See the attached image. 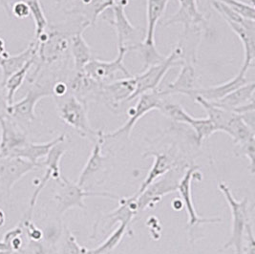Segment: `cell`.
Listing matches in <instances>:
<instances>
[{
    "instance_id": "cell-44",
    "label": "cell",
    "mask_w": 255,
    "mask_h": 254,
    "mask_svg": "<svg viewBox=\"0 0 255 254\" xmlns=\"http://www.w3.org/2000/svg\"><path fill=\"white\" fill-rule=\"evenodd\" d=\"M5 52H6V49H5V42H4V40L0 37V56H1V55H3Z\"/></svg>"
},
{
    "instance_id": "cell-41",
    "label": "cell",
    "mask_w": 255,
    "mask_h": 254,
    "mask_svg": "<svg viewBox=\"0 0 255 254\" xmlns=\"http://www.w3.org/2000/svg\"><path fill=\"white\" fill-rule=\"evenodd\" d=\"M8 107L6 92L4 85L0 82V114H6V109Z\"/></svg>"
},
{
    "instance_id": "cell-46",
    "label": "cell",
    "mask_w": 255,
    "mask_h": 254,
    "mask_svg": "<svg viewBox=\"0 0 255 254\" xmlns=\"http://www.w3.org/2000/svg\"><path fill=\"white\" fill-rule=\"evenodd\" d=\"M67 1H69V2H75V1H77V0H67Z\"/></svg>"
},
{
    "instance_id": "cell-45",
    "label": "cell",
    "mask_w": 255,
    "mask_h": 254,
    "mask_svg": "<svg viewBox=\"0 0 255 254\" xmlns=\"http://www.w3.org/2000/svg\"><path fill=\"white\" fill-rule=\"evenodd\" d=\"M4 116H6V114H0V120H1V119H2Z\"/></svg>"
},
{
    "instance_id": "cell-13",
    "label": "cell",
    "mask_w": 255,
    "mask_h": 254,
    "mask_svg": "<svg viewBox=\"0 0 255 254\" xmlns=\"http://www.w3.org/2000/svg\"><path fill=\"white\" fill-rule=\"evenodd\" d=\"M198 168L199 166L197 165H191L190 167H188L185 174L183 175L177 189V192H179L180 196L182 198L183 205L188 214V225H187L188 229L195 228L204 224L220 223L222 221L220 218H203V217H200L196 212V209L192 201L191 183L196 177L202 178V176L198 171Z\"/></svg>"
},
{
    "instance_id": "cell-43",
    "label": "cell",
    "mask_w": 255,
    "mask_h": 254,
    "mask_svg": "<svg viewBox=\"0 0 255 254\" xmlns=\"http://www.w3.org/2000/svg\"><path fill=\"white\" fill-rule=\"evenodd\" d=\"M5 223H6V214L2 209H0V228H3L5 226Z\"/></svg>"
},
{
    "instance_id": "cell-29",
    "label": "cell",
    "mask_w": 255,
    "mask_h": 254,
    "mask_svg": "<svg viewBox=\"0 0 255 254\" xmlns=\"http://www.w3.org/2000/svg\"><path fill=\"white\" fill-rule=\"evenodd\" d=\"M115 2V0H80V5L73 12L81 13L84 16L85 21L94 25L103 12L112 8Z\"/></svg>"
},
{
    "instance_id": "cell-8",
    "label": "cell",
    "mask_w": 255,
    "mask_h": 254,
    "mask_svg": "<svg viewBox=\"0 0 255 254\" xmlns=\"http://www.w3.org/2000/svg\"><path fill=\"white\" fill-rule=\"evenodd\" d=\"M128 52H129L128 47H119V53L114 60L104 61L92 58L86 64L83 71L94 81L100 83H108L116 81V75L119 73L125 75L126 78H130L132 76L124 63V59Z\"/></svg>"
},
{
    "instance_id": "cell-30",
    "label": "cell",
    "mask_w": 255,
    "mask_h": 254,
    "mask_svg": "<svg viewBox=\"0 0 255 254\" xmlns=\"http://www.w3.org/2000/svg\"><path fill=\"white\" fill-rule=\"evenodd\" d=\"M181 124L188 125L194 130L196 135V141L199 146H201V144L205 139H209L210 136H212L214 133L217 132L214 125L211 123L209 118H206V119L193 118L186 111L182 118Z\"/></svg>"
},
{
    "instance_id": "cell-5",
    "label": "cell",
    "mask_w": 255,
    "mask_h": 254,
    "mask_svg": "<svg viewBox=\"0 0 255 254\" xmlns=\"http://www.w3.org/2000/svg\"><path fill=\"white\" fill-rule=\"evenodd\" d=\"M57 183L58 188L54 199L57 203V209L59 215H62L71 208L85 209L86 206L84 204V198L86 197H105L115 200L120 199L119 196L109 192H96L85 190L84 187H81L77 183L71 182L63 176H61V178L57 181Z\"/></svg>"
},
{
    "instance_id": "cell-42",
    "label": "cell",
    "mask_w": 255,
    "mask_h": 254,
    "mask_svg": "<svg viewBox=\"0 0 255 254\" xmlns=\"http://www.w3.org/2000/svg\"><path fill=\"white\" fill-rule=\"evenodd\" d=\"M0 6L5 10V12L8 13V15H10V16L12 15L10 0H0Z\"/></svg>"
},
{
    "instance_id": "cell-28",
    "label": "cell",
    "mask_w": 255,
    "mask_h": 254,
    "mask_svg": "<svg viewBox=\"0 0 255 254\" xmlns=\"http://www.w3.org/2000/svg\"><path fill=\"white\" fill-rule=\"evenodd\" d=\"M169 0H147L146 1V32L143 40L145 45L155 46V30L159 20L166 10Z\"/></svg>"
},
{
    "instance_id": "cell-21",
    "label": "cell",
    "mask_w": 255,
    "mask_h": 254,
    "mask_svg": "<svg viewBox=\"0 0 255 254\" xmlns=\"http://www.w3.org/2000/svg\"><path fill=\"white\" fill-rule=\"evenodd\" d=\"M249 81L246 78V74L239 71V73L229 81L222 83L216 86H211V87H207V88H196L193 93H192V99L195 96H200L203 99H205L208 102H216L227 96L228 94L234 91L235 89L243 86L247 84Z\"/></svg>"
},
{
    "instance_id": "cell-4",
    "label": "cell",
    "mask_w": 255,
    "mask_h": 254,
    "mask_svg": "<svg viewBox=\"0 0 255 254\" xmlns=\"http://www.w3.org/2000/svg\"><path fill=\"white\" fill-rule=\"evenodd\" d=\"M186 169V167L174 165L168 172L152 183L139 195H136L139 213L147 208H154L162 200V197L176 192Z\"/></svg>"
},
{
    "instance_id": "cell-36",
    "label": "cell",
    "mask_w": 255,
    "mask_h": 254,
    "mask_svg": "<svg viewBox=\"0 0 255 254\" xmlns=\"http://www.w3.org/2000/svg\"><path fill=\"white\" fill-rule=\"evenodd\" d=\"M88 250L81 247L76 237L68 230H65L63 240L61 243L60 254H87Z\"/></svg>"
},
{
    "instance_id": "cell-11",
    "label": "cell",
    "mask_w": 255,
    "mask_h": 254,
    "mask_svg": "<svg viewBox=\"0 0 255 254\" xmlns=\"http://www.w3.org/2000/svg\"><path fill=\"white\" fill-rule=\"evenodd\" d=\"M51 96H53V93L50 87L35 85L33 88L28 90L22 100L8 105L6 109V115L10 116L15 121L30 124L36 120V104H38L40 100Z\"/></svg>"
},
{
    "instance_id": "cell-7",
    "label": "cell",
    "mask_w": 255,
    "mask_h": 254,
    "mask_svg": "<svg viewBox=\"0 0 255 254\" xmlns=\"http://www.w3.org/2000/svg\"><path fill=\"white\" fill-rule=\"evenodd\" d=\"M43 166L42 162H32L22 158L0 159V192L6 200L11 196L13 185L25 175L36 167Z\"/></svg>"
},
{
    "instance_id": "cell-14",
    "label": "cell",
    "mask_w": 255,
    "mask_h": 254,
    "mask_svg": "<svg viewBox=\"0 0 255 254\" xmlns=\"http://www.w3.org/2000/svg\"><path fill=\"white\" fill-rule=\"evenodd\" d=\"M0 159L11 157L28 142L23 130L10 116H4L0 120Z\"/></svg>"
},
{
    "instance_id": "cell-16",
    "label": "cell",
    "mask_w": 255,
    "mask_h": 254,
    "mask_svg": "<svg viewBox=\"0 0 255 254\" xmlns=\"http://www.w3.org/2000/svg\"><path fill=\"white\" fill-rule=\"evenodd\" d=\"M179 9L174 14L166 20L162 26L181 23L184 25L185 31L188 32L192 28L206 23L203 12L198 8L197 0H178Z\"/></svg>"
},
{
    "instance_id": "cell-18",
    "label": "cell",
    "mask_w": 255,
    "mask_h": 254,
    "mask_svg": "<svg viewBox=\"0 0 255 254\" xmlns=\"http://www.w3.org/2000/svg\"><path fill=\"white\" fill-rule=\"evenodd\" d=\"M36 52H37V42L33 41L29 44L23 52L19 53L16 56H11L7 51L0 56V68L2 70L3 80L1 83H4L5 81L10 78L12 74L19 71L21 68L33 58H36Z\"/></svg>"
},
{
    "instance_id": "cell-15",
    "label": "cell",
    "mask_w": 255,
    "mask_h": 254,
    "mask_svg": "<svg viewBox=\"0 0 255 254\" xmlns=\"http://www.w3.org/2000/svg\"><path fill=\"white\" fill-rule=\"evenodd\" d=\"M129 0H119L112 6L113 18L104 17L107 23L110 24L117 34L118 47H128V43L135 41L139 37V31L133 26L127 16L125 7L128 5Z\"/></svg>"
},
{
    "instance_id": "cell-31",
    "label": "cell",
    "mask_w": 255,
    "mask_h": 254,
    "mask_svg": "<svg viewBox=\"0 0 255 254\" xmlns=\"http://www.w3.org/2000/svg\"><path fill=\"white\" fill-rule=\"evenodd\" d=\"M35 58H33L32 60H30L24 66L23 68H21L19 71H17L14 74H12L10 78H8L7 81H5L4 83H2L4 85V88H5L8 105H11V104H13V98L15 96V93L17 92L18 89L22 86L24 80L27 77L28 72L30 71L31 67L35 63Z\"/></svg>"
},
{
    "instance_id": "cell-6",
    "label": "cell",
    "mask_w": 255,
    "mask_h": 254,
    "mask_svg": "<svg viewBox=\"0 0 255 254\" xmlns=\"http://www.w3.org/2000/svg\"><path fill=\"white\" fill-rule=\"evenodd\" d=\"M139 100L136 105L129 109L128 122L123 127L118 128L115 131L104 134L105 139H116L120 136H125L129 139L131 132L139 119L149 113L152 110H159L162 105V100L165 98L162 96L159 90L144 93L138 97Z\"/></svg>"
},
{
    "instance_id": "cell-35",
    "label": "cell",
    "mask_w": 255,
    "mask_h": 254,
    "mask_svg": "<svg viewBox=\"0 0 255 254\" xmlns=\"http://www.w3.org/2000/svg\"><path fill=\"white\" fill-rule=\"evenodd\" d=\"M230 7L234 12L240 14L242 17L255 21V5H250L240 0H219Z\"/></svg>"
},
{
    "instance_id": "cell-1",
    "label": "cell",
    "mask_w": 255,
    "mask_h": 254,
    "mask_svg": "<svg viewBox=\"0 0 255 254\" xmlns=\"http://www.w3.org/2000/svg\"><path fill=\"white\" fill-rule=\"evenodd\" d=\"M58 116L63 123L73 127L82 138H88L95 141L98 137V131L90 126L87 104L81 102L71 94H66L61 98H56Z\"/></svg>"
},
{
    "instance_id": "cell-23",
    "label": "cell",
    "mask_w": 255,
    "mask_h": 254,
    "mask_svg": "<svg viewBox=\"0 0 255 254\" xmlns=\"http://www.w3.org/2000/svg\"><path fill=\"white\" fill-rule=\"evenodd\" d=\"M104 134L105 133L103 130L98 131V137L94 141L95 144H94L93 150L91 152V155L86 162L85 166L83 167L81 173L80 174V177L77 183L81 187H84V185L90 179H92L96 174L100 172L103 168L104 161H105V157L102 154L103 144L105 140Z\"/></svg>"
},
{
    "instance_id": "cell-20",
    "label": "cell",
    "mask_w": 255,
    "mask_h": 254,
    "mask_svg": "<svg viewBox=\"0 0 255 254\" xmlns=\"http://www.w3.org/2000/svg\"><path fill=\"white\" fill-rule=\"evenodd\" d=\"M255 81L248 82L247 84L235 89L220 100L212 102L211 104L235 113L239 108L255 102Z\"/></svg>"
},
{
    "instance_id": "cell-2",
    "label": "cell",
    "mask_w": 255,
    "mask_h": 254,
    "mask_svg": "<svg viewBox=\"0 0 255 254\" xmlns=\"http://www.w3.org/2000/svg\"><path fill=\"white\" fill-rule=\"evenodd\" d=\"M184 62V52L181 45L175 48L169 54L168 57L164 58L161 63L155 64L146 68L144 72L134 77L136 81V90L132 97L129 99V102L138 98L144 93L151 92L158 90L160 83L162 82L164 76L171 68L178 65H182Z\"/></svg>"
},
{
    "instance_id": "cell-32",
    "label": "cell",
    "mask_w": 255,
    "mask_h": 254,
    "mask_svg": "<svg viewBox=\"0 0 255 254\" xmlns=\"http://www.w3.org/2000/svg\"><path fill=\"white\" fill-rule=\"evenodd\" d=\"M129 227L130 226L126 223H120V226L106 238L105 242L94 250H88L87 254H108L111 253L122 242Z\"/></svg>"
},
{
    "instance_id": "cell-40",
    "label": "cell",
    "mask_w": 255,
    "mask_h": 254,
    "mask_svg": "<svg viewBox=\"0 0 255 254\" xmlns=\"http://www.w3.org/2000/svg\"><path fill=\"white\" fill-rule=\"evenodd\" d=\"M52 93L55 98H61L69 93L68 85L64 82H57L52 88Z\"/></svg>"
},
{
    "instance_id": "cell-27",
    "label": "cell",
    "mask_w": 255,
    "mask_h": 254,
    "mask_svg": "<svg viewBox=\"0 0 255 254\" xmlns=\"http://www.w3.org/2000/svg\"><path fill=\"white\" fill-rule=\"evenodd\" d=\"M232 31L241 40L244 47V62L240 72L247 74L248 70L253 65L255 58V29H248L244 26L226 21Z\"/></svg>"
},
{
    "instance_id": "cell-26",
    "label": "cell",
    "mask_w": 255,
    "mask_h": 254,
    "mask_svg": "<svg viewBox=\"0 0 255 254\" xmlns=\"http://www.w3.org/2000/svg\"><path fill=\"white\" fill-rule=\"evenodd\" d=\"M64 140H65V134H62L56 139H52L47 142H42V143H35V142L28 141L23 147L13 152V154L9 158H22L29 162L36 163L41 158L46 157L48 153L56 144L64 142Z\"/></svg>"
},
{
    "instance_id": "cell-17",
    "label": "cell",
    "mask_w": 255,
    "mask_h": 254,
    "mask_svg": "<svg viewBox=\"0 0 255 254\" xmlns=\"http://www.w3.org/2000/svg\"><path fill=\"white\" fill-rule=\"evenodd\" d=\"M198 88L196 72L191 62L184 60L181 65V71L173 82L169 83L167 87L159 91L163 97H167L175 94H182L188 97H192V93Z\"/></svg>"
},
{
    "instance_id": "cell-24",
    "label": "cell",
    "mask_w": 255,
    "mask_h": 254,
    "mask_svg": "<svg viewBox=\"0 0 255 254\" xmlns=\"http://www.w3.org/2000/svg\"><path fill=\"white\" fill-rule=\"evenodd\" d=\"M90 26L88 22H84L78 32L70 38V50L74 59V66L76 72L83 71L86 64L92 59L91 48L83 37L84 30Z\"/></svg>"
},
{
    "instance_id": "cell-37",
    "label": "cell",
    "mask_w": 255,
    "mask_h": 254,
    "mask_svg": "<svg viewBox=\"0 0 255 254\" xmlns=\"http://www.w3.org/2000/svg\"><path fill=\"white\" fill-rule=\"evenodd\" d=\"M239 151L236 153L237 155H241L246 157L250 162V168L252 173H255V138L250 139L241 145H237Z\"/></svg>"
},
{
    "instance_id": "cell-25",
    "label": "cell",
    "mask_w": 255,
    "mask_h": 254,
    "mask_svg": "<svg viewBox=\"0 0 255 254\" xmlns=\"http://www.w3.org/2000/svg\"><path fill=\"white\" fill-rule=\"evenodd\" d=\"M153 157L154 162L151 166V169L147 174L146 178L142 182L139 190L135 195H139L143 190H145L149 185L157 181L159 178H161L166 172H168L173 166L174 163L172 162L171 157H169L166 154H162L157 151H148L145 153L144 157Z\"/></svg>"
},
{
    "instance_id": "cell-33",
    "label": "cell",
    "mask_w": 255,
    "mask_h": 254,
    "mask_svg": "<svg viewBox=\"0 0 255 254\" xmlns=\"http://www.w3.org/2000/svg\"><path fill=\"white\" fill-rule=\"evenodd\" d=\"M211 5L212 8L220 14L225 21H231L233 23L244 26L248 29H255V21L244 18L240 14L234 12L230 7H228L219 0L212 1Z\"/></svg>"
},
{
    "instance_id": "cell-10",
    "label": "cell",
    "mask_w": 255,
    "mask_h": 254,
    "mask_svg": "<svg viewBox=\"0 0 255 254\" xmlns=\"http://www.w3.org/2000/svg\"><path fill=\"white\" fill-rule=\"evenodd\" d=\"M35 41L37 42L36 58L40 60L38 67L42 64H51L57 61L70 48V38L57 30L45 31Z\"/></svg>"
},
{
    "instance_id": "cell-39",
    "label": "cell",
    "mask_w": 255,
    "mask_h": 254,
    "mask_svg": "<svg viewBox=\"0 0 255 254\" xmlns=\"http://www.w3.org/2000/svg\"><path fill=\"white\" fill-rule=\"evenodd\" d=\"M11 12L15 17L19 19L26 18L31 14L27 1H17L13 3L11 6Z\"/></svg>"
},
{
    "instance_id": "cell-3",
    "label": "cell",
    "mask_w": 255,
    "mask_h": 254,
    "mask_svg": "<svg viewBox=\"0 0 255 254\" xmlns=\"http://www.w3.org/2000/svg\"><path fill=\"white\" fill-rule=\"evenodd\" d=\"M219 189L226 198L232 212V232L228 243L223 247V251L230 248H234L235 254H243V243L245 230L249 221L248 211V199L244 198L241 201H237L233 195L230 187L225 183L219 184Z\"/></svg>"
},
{
    "instance_id": "cell-12",
    "label": "cell",
    "mask_w": 255,
    "mask_h": 254,
    "mask_svg": "<svg viewBox=\"0 0 255 254\" xmlns=\"http://www.w3.org/2000/svg\"><path fill=\"white\" fill-rule=\"evenodd\" d=\"M62 143L63 142L56 144L48 153L46 160L42 162V164L46 166V171L43 175V177L40 179V181L38 182V184L35 187V191L31 197L30 206H29L27 212L24 215V217L26 219L33 220V214H34V210H35L37 199H38L39 194L41 193V191L46 186L47 184L51 180H55L57 182L62 176L60 172V160L65 153V148L62 145Z\"/></svg>"
},
{
    "instance_id": "cell-34",
    "label": "cell",
    "mask_w": 255,
    "mask_h": 254,
    "mask_svg": "<svg viewBox=\"0 0 255 254\" xmlns=\"http://www.w3.org/2000/svg\"><path fill=\"white\" fill-rule=\"evenodd\" d=\"M27 3L30 8L31 15L33 16L34 21H35V39H37L46 31L48 20H47L45 13L43 12V9H42V6H41V3L39 0H28Z\"/></svg>"
},
{
    "instance_id": "cell-9",
    "label": "cell",
    "mask_w": 255,
    "mask_h": 254,
    "mask_svg": "<svg viewBox=\"0 0 255 254\" xmlns=\"http://www.w3.org/2000/svg\"><path fill=\"white\" fill-rule=\"evenodd\" d=\"M135 90L136 81L134 77L102 83L97 101L105 104L110 110L118 111L121 104L129 102Z\"/></svg>"
},
{
    "instance_id": "cell-38",
    "label": "cell",
    "mask_w": 255,
    "mask_h": 254,
    "mask_svg": "<svg viewBox=\"0 0 255 254\" xmlns=\"http://www.w3.org/2000/svg\"><path fill=\"white\" fill-rule=\"evenodd\" d=\"M15 254H48V251L41 241H32L27 239L23 248Z\"/></svg>"
},
{
    "instance_id": "cell-22",
    "label": "cell",
    "mask_w": 255,
    "mask_h": 254,
    "mask_svg": "<svg viewBox=\"0 0 255 254\" xmlns=\"http://www.w3.org/2000/svg\"><path fill=\"white\" fill-rule=\"evenodd\" d=\"M119 200V207L114 211L105 215L102 220L105 224L108 223V229H111L117 222L126 223L130 226L132 221L139 213L136 195Z\"/></svg>"
},
{
    "instance_id": "cell-19",
    "label": "cell",
    "mask_w": 255,
    "mask_h": 254,
    "mask_svg": "<svg viewBox=\"0 0 255 254\" xmlns=\"http://www.w3.org/2000/svg\"><path fill=\"white\" fill-rule=\"evenodd\" d=\"M102 83L94 81L84 71L76 72V75L68 84L69 94L75 96L81 102L87 104L88 100H96Z\"/></svg>"
}]
</instances>
